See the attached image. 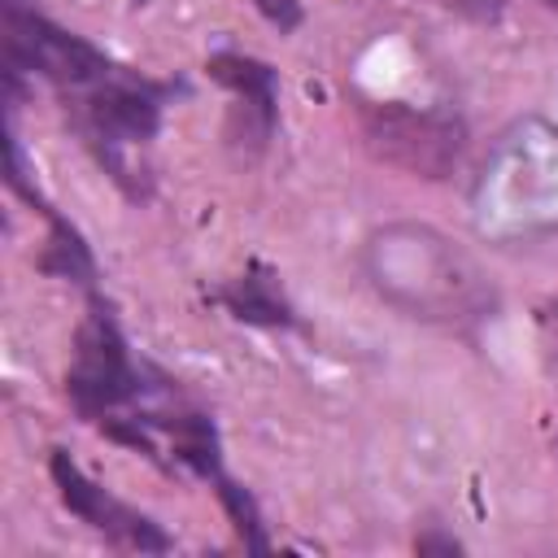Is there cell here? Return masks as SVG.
Instances as JSON below:
<instances>
[{
	"instance_id": "8fae6325",
	"label": "cell",
	"mask_w": 558,
	"mask_h": 558,
	"mask_svg": "<svg viewBox=\"0 0 558 558\" xmlns=\"http://www.w3.org/2000/svg\"><path fill=\"white\" fill-rule=\"evenodd\" d=\"M449 4H453V9H462L466 17H480V22L501 13V0H449Z\"/></svg>"
},
{
	"instance_id": "ba28073f",
	"label": "cell",
	"mask_w": 558,
	"mask_h": 558,
	"mask_svg": "<svg viewBox=\"0 0 558 558\" xmlns=\"http://www.w3.org/2000/svg\"><path fill=\"white\" fill-rule=\"evenodd\" d=\"M44 270H52V275H61V279L92 283V253H87V244L78 240V231L65 227L61 218H52V240H48V253H44Z\"/></svg>"
},
{
	"instance_id": "9c48e42d",
	"label": "cell",
	"mask_w": 558,
	"mask_h": 558,
	"mask_svg": "<svg viewBox=\"0 0 558 558\" xmlns=\"http://www.w3.org/2000/svg\"><path fill=\"white\" fill-rule=\"evenodd\" d=\"M218 497H222V506H227V514H231L235 532L244 536V545H248V549H266V536H262V514H257L253 497H248L240 484L222 480V475H218Z\"/></svg>"
},
{
	"instance_id": "52a82bcc",
	"label": "cell",
	"mask_w": 558,
	"mask_h": 558,
	"mask_svg": "<svg viewBox=\"0 0 558 558\" xmlns=\"http://www.w3.org/2000/svg\"><path fill=\"white\" fill-rule=\"evenodd\" d=\"M218 296H222V305H227L235 318H244V323H266V327H288V323H292V314H288L283 296L270 288V279L244 275V279H235L231 288H222Z\"/></svg>"
},
{
	"instance_id": "5b68a950",
	"label": "cell",
	"mask_w": 558,
	"mask_h": 558,
	"mask_svg": "<svg viewBox=\"0 0 558 558\" xmlns=\"http://www.w3.org/2000/svg\"><path fill=\"white\" fill-rule=\"evenodd\" d=\"M48 471H52V484H57L65 510L78 514L83 523H92L96 532H105L109 541H118V545H126V549H140V554H161V549H170V536H166L148 514L122 506V501L109 497L100 484H92V480L70 462V453L57 449L52 462H48Z\"/></svg>"
},
{
	"instance_id": "7a4b0ae2",
	"label": "cell",
	"mask_w": 558,
	"mask_h": 558,
	"mask_svg": "<svg viewBox=\"0 0 558 558\" xmlns=\"http://www.w3.org/2000/svg\"><path fill=\"white\" fill-rule=\"evenodd\" d=\"M4 57L9 70H35L65 92H92L96 83L118 74V65L100 48L22 9L17 0H4Z\"/></svg>"
},
{
	"instance_id": "30bf717a",
	"label": "cell",
	"mask_w": 558,
	"mask_h": 558,
	"mask_svg": "<svg viewBox=\"0 0 558 558\" xmlns=\"http://www.w3.org/2000/svg\"><path fill=\"white\" fill-rule=\"evenodd\" d=\"M262 9V17H270L279 31H292L301 22V4L296 0H253Z\"/></svg>"
},
{
	"instance_id": "277c9868",
	"label": "cell",
	"mask_w": 558,
	"mask_h": 558,
	"mask_svg": "<svg viewBox=\"0 0 558 558\" xmlns=\"http://www.w3.org/2000/svg\"><path fill=\"white\" fill-rule=\"evenodd\" d=\"M83 122H87V140L100 148V157L109 166L122 144H148L157 135L161 96L144 78L113 74L83 96Z\"/></svg>"
},
{
	"instance_id": "8992f818",
	"label": "cell",
	"mask_w": 558,
	"mask_h": 558,
	"mask_svg": "<svg viewBox=\"0 0 558 558\" xmlns=\"http://www.w3.org/2000/svg\"><path fill=\"white\" fill-rule=\"evenodd\" d=\"M205 70H209V78H218L222 87H231L240 96V109L253 118L257 135L266 140L275 126V70L244 52H218V57H209Z\"/></svg>"
},
{
	"instance_id": "3957f363",
	"label": "cell",
	"mask_w": 558,
	"mask_h": 558,
	"mask_svg": "<svg viewBox=\"0 0 558 558\" xmlns=\"http://www.w3.org/2000/svg\"><path fill=\"white\" fill-rule=\"evenodd\" d=\"M65 388L87 418H105L140 392V371L131 366L126 340L105 310H92L83 318L74 336V362L65 375Z\"/></svg>"
},
{
	"instance_id": "6da1fadb",
	"label": "cell",
	"mask_w": 558,
	"mask_h": 558,
	"mask_svg": "<svg viewBox=\"0 0 558 558\" xmlns=\"http://www.w3.org/2000/svg\"><path fill=\"white\" fill-rule=\"evenodd\" d=\"M362 140L384 166H397L418 179H445L462 157V126L445 113L410 105H366Z\"/></svg>"
},
{
	"instance_id": "4fadbf2b",
	"label": "cell",
	"mask_w": 558,
	"mask_h": 558,
	"mask_svg": "<svg viewBox=\"0 0 558 558\" xmlns=\"http://www.w3.org/2000/svg\"><path fill=\"white\" fill-rule=\"evenodd\" d=\"M541 4H549V9H558V0H541Z\"/></svg>"
},
{
	"instance_id": "7c38bea8",
	"label": "cell",
	"mask_w": 558,
	"mask_h": 558,
	"mask_svg": "<svg viewBox=\"0 0 558 558\" xmlns=\"http://www.w3.org/2000/svg\"><path fill=\"white\" fill-rule=\"evenodd\" d=\"M418 549H449V554H458V541H418Z\"/></svg>"
}]
</instances>
